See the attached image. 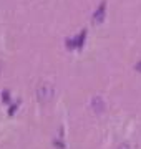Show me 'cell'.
I'll list each match as a JSON object with an SVG mask.
<instances>
[{"label":"cell","mask_w":141,"mask_h":149,"mask_svg":"<svg viewBox=\"0 0 141 149\" xmlns=\"http://www.w3.org/2000/svg\"><path fill=\"white\" fill-rule=\"evenodd\" d=\"M35 95H37V100L40 103H48L53 98V86L50 83H42V85H38Z\"/></svg>","instance_id":"obj_1"},{"label":"cell","mask_w":141,"mask_h":149,"mask_svg":"<svg viewBox=\"0 0 141 149\" xmlns=\"http://www.w3.org/2000/svg\"><path fill=\"white\" fill-rule=\"evenodd\" d=\"M93 111L95 113H103L105 111V101L100 98V96H95L93 98Z\"/></svg>","instance_id":"obj_2"},{"label":"cell","mask_w":141,"mask_h":149,"mask_svg":"<svg viewBox=\"0 0 141 149\" xmlns=\"http://www.w3.org/2000/svg\"><path fill=\"white\" fill-rule=\"evenodd\" d=\"M118 149H131L130 146H128V144H121V146H119Z\"/></svg>","instance_id":"obj_3"}]
</instances>
